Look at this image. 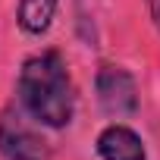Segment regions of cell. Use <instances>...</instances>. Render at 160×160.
<instances>
[{
  "instance_id": "obj_1",
  "label": "cell",
  "mask_w": 160,
  "mask_h": 160,
  "mask_svg": "<svg viewBox=\"0 0 160 160\" xmlns=\"http://www.w3.org/2000/svg\"><path fill=\"white\" fill-rule=\"evenodd\" d=\"M19 101L22 107L50 129H63L72 119V82L66 63L57 50L28 57L19 72Z\"/></svg>"
},
{
  "instance_id": "obj_2",
  "label": "cell",
  "mask_w": 160,
  "mask_h": 160,
  "mask_svg": "<svg viewBox=\"0 0 160 160\" xmlns=\"http://www.w3.org/2000/svg\"><path fill=\"white\" fill-rule=\"evenodd\" d=\"M98 101L110 116H129L138 110V85L129 69L101 66L98 72Z\"/></svg>"
},
{
  "instance_id": "obj_3",
  "label": "cell",
  "mask_w": 160,
  "mask_h": 160,
  "mask_svg": "<svg viewBox=\"0 0 160 160\" xmlns=\"http://www.w3.org/2000/svg\"><path fill=\"white\" fill-rule=\"evenodd\" d=\"M0 154L7 160H47L44 141L13 110H7L0 116Z\"/></svg>"
},
{
  "instance_id": "obj_4",
  "label": "cell",
  "mask_w": 160,
  "mask_h": 160,
  "mask_svg": "<svg viewBox=\"0 0 160 160\" xmlns=\"http://www.w3.org/2000/svg\"><path fill=\"white\" fill-rule=\"evenodd\" d=\"M98 154L101 160H144V144L141 138L129 129V126H107L101 135H98Z\"/></svg>"
},
{
  "instance_id": "obj_5",
  "label": "cell",
  "mask_w": 160,
  "mask_h": 160,
  "mask_svg": "<svg viewBox=\"0 0 160 160\" xmlns=\"http://www.w3.org/2000/svg\"><path fill=\"white\" fill-rule=\"evenodd\" d=\"M57 0H22L19 3V25L25 35H44L53 22Z\"/></svg>"
},
{
  "instance_id": "obj_6",
  "label": "cell",
  "mask_w": 160,
  "mask_h": 160,
  "mask_svg": "<svg viewBox=\"0 0 160 160\" xmlns=\"http://www.w3.org/2000/svg\"><path fill=\"white\" fill-rule=\"evenodd\" d=\"M148 10H151V19H154V25L160 32V0H148Z\"/></svg>"
}]
</instances>
